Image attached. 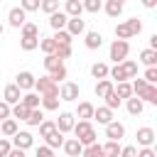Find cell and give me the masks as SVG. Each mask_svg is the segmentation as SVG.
<instances>
[{
    "instance_id": "obj_38",
    "label": "cell",
    "mask_w": 157,
    "mask_h": 157,
    "mask_svg": "<svg viewBox=\"0 0 157 157\" xmlns=\"http://www.w3.org/2000/svg\"><path fill=\"white\" fill-rule=\"evenodd\" d=\"M47 76H49V78H52V81H54V83H59V81H64V78H66V76H69V71H66V66H64V64H61V66H56V69H54V71H49V74H47Z\"/></svg>"
},
{
    "instance_id": "obj_40",
    "label": "cell",
    "mask_w": 157,
    "mask_h": 157,
    "mask_svg": "<svg viewBox=\"0 0 157 157\" xmlns=\"http://www.w3.org/2000/svg\"><path fill=\"white\" fill-rule=\"evenodd\" d=\"M125 25H128V32H130V37H135V34H140V32H142V22H140L137 17H130V20H125Z\"/></svg>"
},
{
    "instance_id": "obj_33",
    "label": "cell",
    "mask_w": 157,
    "mask_h": 157,
    "mask_svg": "<svg viewBox=\"0 0 157 157\" xmlns=\"http://www.w3.org/2000/svg\"><path fill=\"white\" fill-rule=\"evenodd\" d=\"M101 147H103V155H105V157H118L123 145H120V142H115V140H108V142H105V145H101Z\"/></svg>"
},
{
    "instance_id": "obj_46",
    "label": "cell",
    "mask_w": 157,
    "mask_h": 157,
    "mask_svg": "<svg viewBox=\"0 0 157 157\" xmlns=\"http://www.w3.org/2000/svg\"><path fill=\"white\" fill-rule=\"evenodd\" d=\"M115 39H125V42L130 39V32H128V25L125 22H118L115 25Z\"/></svg>"
},
{
    "instance_id": "obj_58",
    "label": "cell",
    "mask_w": 157,
    "mask_h": 157,
    "mask_svg": "<svg viewBox=\"0 0 157 157\" xmlns=\"http://www.w3.org/2000/svg\"><path fill=\"white\" fill-rule=\"evenodd\" d=\"M147 49H155V52H157V34L150 37V47H147Z\"/></svg>"
},
{
    "instance_id": "obj_42",
    "label": "cell",
    "mask_w": 157,
    "mask_h": 157,
    "mask_svg": "<svg viewBox=\"0 0 157 157\" xmlns=\"http://www.w3.org/2000/svg\"><path fill=\"white\" fill-rule=\"evenodd\" d=\"M20 29H22V37H39V27L34 22H25Z\"/></svg>"
},
{
    "instance_id": "obj_48",
    "label": "cell",
    "mask_w": 157,
    "mask_h": 157,
    "mask_svg": "<svg viewBox=\"0 0 157 157\" xmlns=\"http://www.w3.org/2000/svg\"><path fill=\"white\" fill-rule=\"evenodd\" d=\"M39 2H42V0H20V7H22L25 12H37V10H39Z\"/></svg>"
},
{
    "instance_id": "obj_56",
    "label": "cell",
    "mask_w": 157,
    "mask_h": 157,
    "mask_svg": "<svg viewBox=\"0 0 157 157\" xmlns=\"http://www.w3.org/2000/svg\"><path fill=\"white\" fill-rule=\"evenodd\" d=\"M142 2V7H147V10H155L157 7V0H140Z\"/></svg>"
},
{
    "instance_id": "obj_26",
    "label": "cell",
    "mask_w": 157,
    "mask_h": 157,
    "mask_svg": "<svg viewBox=\"0 0 157 157\" xmlns=\"http://www.w3.org/2000/svg\"><path fill=\"white\" fill-rule=\"evenodd\" d=\"M27 115H29V108L25 103H15L10 108V118H15V120H27Z\"/></svg>"
},
{
    "instance_id": "obj_50",
    "label": "cell",
    "mask_w": 157,
    "mask_h": 157,
    "mask_svg": "<svg viewBox=\"0 0 157 157\" xmlns=\"http://www.w3.org/2000/svg\"><path fill=\"white\" fill-rule=\"evenodd\" d=\"M54 56L61 59V61L69 59V56H71V47H56V49H54Z\"/></svg>"
},
{
    "instance_id": "obj_25",
    "label": "cell",
    "mask_w": 157,
    "mask_h": 157,
    "mask_svg": "<svg viewBox=\"0 0 157 157\" xmlns=\"http://www.w3.org/2000/svg\"><path fill=\"white\" fill-rule=\"evenodd\" d=\"M137 61L145 64V66H157V52H155V49H142Z\"/></svg>"
},
{
    "instance_id": "obj_17",
    "label": "cell",
    "mask_w": 157,
    "mask_h": 157,
    "mask_svg": "<svg viewBox=\"0 0 157 157\" xmlns=\"http://www.w3.org/2000/svg\"><path fill=\"white\" fill-rule=\"evenodd\" d=\"M61 12H64L66 17H81V12H83V5H81V0H66Z\"/></svg>"
},
{
    "instance_id": "obj_57",
    "label": "cell",
    "mask_w": 157,
    "mask_h": 157,
    "mask_svg": "<svg viewBox=\"0 0 157 157\" xmlns=\"http://www.w3.org/2000/svg\"><path fill=\"white\" fill-rule=\"evenodd\" d=\"M7 157H27V155H25V150H17V147H12Z\"/></svg>"
},
{
    "instance_id": "obj_31",
    "label": "cell",
    "mask_w": 157,
    "mask_h": 157,
    "mask_svg": "<svg viewBox=\"0 0 157 157\" xmlns=\"http://www.w3.org/2000/svg\"><path fill=\"white\" fill-rule=\"evenodd\" d=\"M120 66H123V71H125V78H137V61L125 59V61H120Z\"/></svg>"
},
{
    "instance_id": "obj_12",
    "label": "cell",
    "mask_w": 157,
    "mask_h": 157,
    "mask_svg": "<svg viewBox=\"0 0 157 157\" xmlns=\"http://www.w3.org/2000/svg\"><path fill=\"white\" fill-rule=\"evenodd\" d=\"M2 101H5L7 105H15V103H20V101H22V91H20L15 83H7V86H5V91H2Z\"/></svg>"
},
{
    "instance_id": "obj_18",
    "label": "cell",
    "mask_w": 157,
    "mask_h": 157,
    "mask_svg": "<svg viewBox=\"0 0 157 157\" xmlns=\"http://www.w3.org/2000/svg\"><path fill=\"white\" fill-rule=\"evenodd\" d=\"M93 120H98L101 125H108L113 120V110L105 105H98V108H93Z\"/></svg>"
},
{
    "instance_id": "obj_11",
    "label": "cell",
    "mask_w": 157,
    "mask_h": 157,
    "mask_svg": "<svg viewBox=\"0 0 157 157\" xmlns=\"http://www.w3.org/2000/svg\"><path fill=\"white\" fill-rule=\"evenodd\" d=\"M34 81H37V78H34L32 71H20L17 78H15V86H17L20 91H32V88H34Z\"/></svg>"
},
{
    "instance_id": "obj_54",
    "label": "cell",
    "mask_w": 157,
    "mask_h": 157,
    "mask_svg": "<svg viewBox=\"0 0 157 157\" xmlns=\"http://www.w3.org/2000/svg\"><path fill=\"white\" fill-rule=\"evenodd\" d=\"M34 157H54V150H49L47 145H42V147H37Z\"/></svg>"
},
{
    "instance_id": "obj_9",
    "label": "cell",
    "mask_w": 157,
    "mask_h": 157,
    "mask_svg": "<svg viewBox=\"0 0 157 157\" xmlns=\"http://www.w3.org/2000/svg\"><path fill=\"white\" fill-rule=\"evenodd\" d=\"M25 22H27V12H25L22 7H12V10L7 12V25H10V27L20 29Z\"/></svg>"
},
{
    "instance_id": "obj_21",
    "label": "cell",
    "mask_w": 157,
    "mask_h": 157,
    "mask_svg": "<svg viewBox=\"0 0 157 157\" xmlns=\"http://www.w3.org/2000/svg\"><path fill=\"white\" fill-rule=\"evenodd\" d=\"M64 140H66V137H64L59 130H54L52 135H47V137H44V145H47L49 150H59V147L64 145Z\"/></svg>"
},
{
    "instance_id": "obj_28",
    "label": "cell",
    "mask_w": 157,
    "mask_h": 157,
    "mask_svg": "<svg viewBox=\"0 0 157 157\" xmlns=\"http://www.w3.org/2000/svg\"><path fill=\"white\" fill-rule=\"evenodd\" d=\"M108 69H110L108 64H103V61H96V64L91 66V76H93V78H98V81H101V78H108Z\"/></svg>"
},
{
    "instance_id": "obj_39",
    "label": "cell",
    "mask_w": 157,
    "mask_h": 157,
    "mask_svg": "<svg viewBox=\"0 0 157 157\" xmlns=\"http://www.w3.org/2000/svg\"><path fill=\"white\" fill-rule=\"evenodd\" d=\"M37 128H39V137H47V135H52V132L56 130L54 120H47V118H44V120H42V123L37 125Z\"/></svg>"
},
{
    "instance_id": "obj_15",
    "label": "cell",
    "mask_w": 157,
    "mask_h": 157,
    "mask_svg": "<svg viewBox=\"0 0 157 157\" xmlns=\"http://www.w3.org/2000/svg\"><path fill=\"white\" fill-rule=\"evenodd\" d=\"M66 22H69V17H66L61 10H56V12H52V15H49V27H52L54 32L66 29Z\"/></svg>"
},
{
    "instance_id": "obj_16",
    "label": "cell",
    "mask_w": 157,
    "mask_h": 157,
    "mask_svg": "<svg viewBox=\"0 0 157 157\" xmlns=\"http://www.w3.org/2000/svg\"><path fill=\"white\" fill-rule=\"evenodd\" d=\"M93 103H88V101H81L78 103V108H76V113H74V118H78V120H91L93 118Z\"/></svg>"
},
{
    "instance_id": "obj_41",
    "label": "cell",
    "mask_w": 157,
    "mask_h": 157,
    "mask_svg": "<svg viewBox=\"0 0 157 157\" xmlns=\"http://www.w3.org/2000/svg\"><path fill=\"white\" fill-rule=\"evenodd\" d=\"M39 49H42L44 54H54L56 44H54V39H52V37H39Z\"/></svg>"
},
{
    "instance_id": "obj_24",
    "label": "cell",
    "mask_w": 157,
    "mask_h": 157,
    "mask_svg": "<svg viewBox=\"0 0 157 157\" xmlns=\"http://www.w3.org/2000/svg\"><path fill=\"white\" fill-rule=\"evenodd\" d=\"M137 98H140L142 103H150V105H157V86H152V83H150V86H147V88H145V91H142V93H140Z\"/></svg>"
},
{
    "instance_id": "obj_14",
    "label": "cell",
    "mask_w": 157,
    "mask_h": 157,
    "mask_svg": "<svg viewBox=\"0 0 157 157\" xmlns=\"http://www.w3.org/2000/svg\"><path fill=\"white\" fill-rule=\"evenodd\" d=\"M64 152H66V157H81V152H83V145L76 140V137H69V140H64Z\"/></svg>"
},
{
    "instance_id": "obj_32",
    "label": "cell",
    "mask_w": 157,
    "mask_h": 157,
    "mask_svg": "<svg viewBox=\"0 0 157 157\" xmlns=\"http://www.w3.org/2000/svg\"><path fill=\"white\" fill-rule=\"evenodd\" d=\"M42 120H44V110H42V108H32L25 123H27V125H32V128H37V125H39Z\"/></svg>"
},
{
    "instance_id": "obj_1",
    "label": "cell",
    "mask_w": 157,
    "mask_h": 157,
    "mask_svg": "<svg viewBox=\"0 0 157 157\" xmlns=\"http://www.w3.org/2000/svg\"><path fill=\"white\" fill-rule=\"evenodd\" d=\"M71 132H74V137H76L83 147L98 142V140H96L98 135H96V128L91 125V120H78V123H74V130H71Z\"/></svg>"
},
{
    "instance_id": "obj_45",
    "label": "cell",
    "mask_w": 157,
    "mask_h": 157,
    "mask_svg": "<svg viewBox=\"0 0 157 157\" xmlns=\"http://www.w3.org/2000/svg\"><path fill=\"white\" fill-rule=\"evenodd\" d=\"M150 83L145 81V78H132V83H130V88H132V96H140L145 88H147Z\"/></svg>"
},
{
    "instance_id": "obj_19",
    "label": "cell",
    "mask_w": 157,
    "mask_h": 157,
    "mask_svg": "<svg viewBox=\"0 0 157 157\" xmlns=\"http://www.w3.org/2000/svg\"><path fill=\"white\" fill-rule=\"evenodd\" d=\"M17 130H20V128H17V120H15V118H7V120H2V123H0V135H2V137H7V140H10Z\"/></svg>"
},
{
    "instance_id": "obj_36",
    "label": "cell",
    "mask_w": 157,
    "mask_h": 157,
    "mask_svg": "<svg viewBox=\"0 0 157 157\" xmlns=\"http://www.w3.org/2000/svg\"><path fill=\"white\" fill-rule=\"evenodd\" d=\"M20 47L25 52H34V49H39V37H22L20 39Z\"/></svg>"
},
{
    "instance_id": "obj_60",
    "label": "cell",
    "mask_w": 157,
    "mask_h": 157,
    "mask_svg": "<svg viewBox=\"0 0 157 157\" xmlns=\"http://www.w3.org/2000/svg\"><path fill=\"white\" fill-rule=\"evenodd\" d=\"M2 32H5V25H2V20H0V34H2Z\"/></svg>"
},
{
    "instance_id": "obj_55",
    "label": "cell",
    "mask_w": 157,
    "mask_h": 157,
    "mask_svg": "<svg viewBox=\"0 0 157 157\" xmlns=\"http://www.w3.org/2000/svg\"><path fill=\"white\" fill-rule=\"evenodd\" d=\"M137 157H157V152H155V147H140Z\"/></svg>"
},
{
    "instance_id": "obj_3",
    "label": "cell",
    "mask_w": 157,
    "mask_h": 157,
    "mask_svg": "<svg viewBox=\"0 0 157 157\" xmlns=\"http://www.w3.org/2000/svg\"><path fill=\"white\" fill-rule=\"evenodd\" d=\"M34 91L39 96H59V83H54L49 76H39L34 81Z\"/></svg>"
},
{
    "instance_id": "obj_49",
    "label": "cell",
    "mask_w": 157,
    "mask_h": 157,
    "mask_svg": "<svg viewBox=\"0 0 157 157\" xmlns=\"http://www.w3.org/2000/svg\"><path fill=\"white\" fill-rule=\"evenodd\" d=\"M142 78H145L147 83H152V86H155V83H157V66H147V71H145V76H142Z\"/></svg>"
},
{
    "instance_id": "obj_5",
    "label": "cell",
    "mask_w": 157,
    "mask_h": 157,
    "mask_svg": "<svg viewBox=\"0 0 157 157\" xmlns=\"http://www.w3.org/2000/svg\"><path fill=\"white\" fill-rule=\"evenodd\" d=\"M10 142H12V147H17V150H29V147L34 145V137H32L29 130H17V132L10 137Z\"/></svg>"
},
{
    "instance_id": "obj_29",
    "label": "cell",
    "mask_w": 157,
    "mask_h": 157,
    "mask_svg": "<svg viewBox=\"0 0 157 157\" xmlns=\"http://www.w3.org/2000/svg\"><path fill=\"white\" fill-rule=\"evenodd\" d=\"M39 101H42V96H39V93L27 91V93H22V101H20V103H25V105L32 110V108H39Z\"/></svg>"
},
{
    "instance_id": "obj_53",
    "label": "cell",
    "mask_w": 157,
    "mask_h": 157,
    "mask_svg": "<svg viewBox=\"0 0 157 157\" xmlns=\"http://www.w3.org/2000/svg\"><path fill=\"white\" fill-rule=\"evenodd\" d=\"M10 108H12V105H7L5 101H0V123L10 118Z\"/></svg>"
},
{
    "instance_id": "obj_59",
    "label": "cell",
    "mask_w": 157,
    "mask_h": 157,
    "mask_svg": "<svg viewBox=\"0 0 157 157\" xmlns=\"http://www.w3.org/2000/svg\"><path fill=\"white\" fill-rule=\"evenodd\" d=\"M108 2H118V5H125V0H108Z\"/></svg>"
},
{
    "instance_id": "obj_22",
    "label": "cell",
    "mask_w": 157,
    "mask_h": 157,
    "mask_svg": "<svg viewBox=\"0 0 157 157\" xmlns=\"http://www.w3.org/2000/svg\"><path fill=\"white\" fill-rule=\"evenodd\" d=\"M93 91H96L98 98H105V96L113 91V81H110V78H101V81H96V88H93Z\"/></svg>"
},
{
    "instance_id": "obj_20",
    "label": "cell",
    "mask_w": 157,
    "mask_h": 157,
    "mask_svg": "<svg viewBox=\"0 0 157 157\" xmlns=\"http://www.w3.org/2000/svg\"><path fill=\"white\" fill-rule=\"evenodd\" d=\"M125 108H128V113H130V115H140V113L145 110V103H142L137 96H130V98L125 101Z\"/></svg>"
},
{
    "instance_id": "obj_44",
    "label": "cell",
    "mask_w": 157,
    "mask_h": 157,
    "mask_svg": "<svg viewBox=\"0 0 157 157\" xmlns=\"http://www.w3.org/2000/svg\"><path fill=\"white\" fill-rule=\"evenodd\" d=\"M61 64H64V61H61V59H56L54 54H47V56H44V69H47V71H54V69H56V66H61Z\"/></svg>"
},
{
    "instance_id": "obj_30",
    "label": "cell",
    "mask_w": 157,
    "mask_h": 157,
    "mask_svg": "<svg viewBox=\"0 0 157 157\" xmlns=\"http://www.w3.org/2000/svg\"><path fill=\"white\" fill-rule=\"evenodd\" d=\"M39 108L42 110H59V96H42Z\"/></svg>"
},
{
    "instance_id": "obj_51",
    "label": "cell",
    "mask_w": 157,
    "mask_h": 157,
    "mask_svg": "<svg viewBox=\"0 0 157 157\" xmlns=\"http://www.w3.org/2000/svg\"><path fill=\"white\" fill-rule=\"evenodd\" d=\"M10 150H12V142H10L7 137H0V157H7Z\"/></svg>"
},
{
    "instance_id": "obj_23",
    "label": "cell",
    "mask_w": 157,
    "mask_h": 157,
    "mask_svg": "<svg viewBox=\"0 0 157 157\" xmlns=\"http://www.w3.org/2000/svg\"><path fill=\"white\" fill-rule=\"evenodd\" d=\"M113 91H115V96L123 101H128L130 96H132V88H130V81H120V83H113Z\"/></svg>"
},
{
    "instance_id": "obj_43",
    "label": "cell",
    "mask_w": 157,
    "mask_h": 157,
    "mask_svg": "<svg viewBox=\"0 0 157 157\" xmlns=\"http://www.w3.org/2000/svg\"><path fill=\"white\" fill-rule=\"evenodd\" d=\"M39 10L47 12V15H52V12L59 10V0H42V2H39Z\"/></svg>"
},
{
    "instance_id": "obj_10",
    "label": "cell",
    "mask_w": 157,
    "mask_h": 157,
    "mask_svg": "<svg viewBox=\"0 0 157 157\" xmlns=\"http://www.w3.org/2000/svg\"><path fill=\"white\" fill-rule=\"evenodd\" d=\"M83 42H86V49L96 52V49L103 47V34L96 32V29H88V32H83Z\"/></svg>"
},
{
    "instance_id": "obj_4",
    "label": "cell",
    "mask_w": 157,
    "mask_h": 157,
    "mask_svg": "<svg viewBox=\"0 0 157 157\" xmlns=\"http://www.w3.org/2000/svg\"><path fill=\"white\" fill-rule=\"evenodd\" d=\"M78 96H81L78 83H74V81H61V86H59V101L71 103V101H78Z\"/></svg>"
},
{
    "instance_id": "obj_13",
    "label": "cell",
    "mask_w": 157,
    "mask_h": 157,
    "mask_svg": "<svg viewBox=\"0 0 157 157\" xmlns=\"http://www.w3.org/2000/svg\"><path fill=\"white\" fill-rule=\"evenodd\" d=\"M66 32H69L71 37L83 34V32H86V20H81V17H69V22H66Z\"/></svg>"
},
{
    "instance_id": "obj_6",
    "label": "cell",
    "mask_w": 157,
    "mask_h": 157,
    "mask_svg": "<svg viewBox=\"0 0 157 157\" xmlns=\"http://www.w3.org/2000/svg\"><path fill=\"white\" fill-rule=\"evenodd\" d=\"M74 123H76V118H74V113H69V110H61L59 118L54 120V125H56V130H59L61 135L71 132V130H74Z\"/></svg>"
},
{
    "instance_id": "obj_35",
    "label": "cell",
    "mask_w": 157,
    "mask_h": 157,
    "mask_svg": "<svg viewBox=\"0 0 157 157\" xmlns=\"http://www.w3.org/2000/svg\"><path fill=\"white\" fill-rule=\"evenodd\" d=\"M81 5H83V12H91V15L103 10V0H81Z\"/></svg>"
},
{
    "instance_id": "obj_34",
    "label": "cell",
    "mask_w": 157,
    "mask_h": 157,
    "mask_svg": "<svg viewBox=\"0 0 157 157\" xmlns=\"http://www.w3.org/2000/svg\"><path fill=\"white\" fill-rule=\"evenodd\" d=\"M103 10H105V15L113 17V20L123 15V5H118V2H108V0H105V2H103Z\"/></svg>"
},
{
    "instance_id": "obj_52",
    "label": "cell",
    "mask_w": 157,
    "mask_h": 157,
    "mask_svg": "<svg viewBox=\"0 0 157 157\" xmlns=\"http://www.w3.org/2000/svg\"><path fill=\"white\" fill-rule=\"evenodd\" d=\"M118 157H137V147L135 145H125V147H120Z\"/></svg>"
},
{
    "instance_id": "obj_8",
    "label": "cell",
    "mask_w": 157,
    "mask_h": 157,
    "mask_svg": "<svg viewBox=\"0 0 157 157\" xmlns=\"http://www.w3.org/2000/svg\"><path fill=\"white\" fill-rule=\"evenodd\" d=\"M105 137H108V140L120 142V140L125 137V125H123V123H118V120H110V123L105 125Z\"/></svg>"
},
{
    "instance_id": "obj_47",
    "label": "cell",
    "mask_w": 157,
    "mask_h": 157,
    "mask_svg": "<svg viewBox=\"0 0 157 157\" xmlns=\"http://www.w3.org/2000/svg\"><path fill=\"white\" fill-rule=\"evenodd\" d=\"M103 101H105V108H110V110H115V108H120V98L115 96V91H110V93H108V96H105Z\"/></svg>"
},
{
    "instance_id": "obj_27",
    "label": "cell",
    "mask_w": 157,
    "mask_h": 157,
    "mask_svg": "<svg viewBox=\"0 0 157 157\" xmlns=\"http://www.w3.org/2000/svg\"><path fill=\"white\" fill-rule=\"evenodd\" d=\"M52 39H54V44H56V47H71V39H74V37H71L66 29H59V32H54V37H52Z\"/></svg>"
},
{
    "instance_id": "obj_7",
    "label": "cell",
    "mask_w": 157,
    "mask_h": 157,
    "mask_svg": "<svg viewBox=\"0 0 157 157\" xmlns=\"http://www.w3.org/2000/svg\"><path fill=\"white\" fill-rule=\"evenodd\" d=\"M135 137H137V145L140 147H152L155 145V140H157V135H155V130L152 128H137V132H135Z\"/></svg>"
},
{
    "instance_id": "obj_37",
    "label": "cell",
    "mask_w": 157,
    "mask_h": 157,
    "mask_svg": "<svg viewBox=\"0 0 157 157\" xmlns=\"http://www.w3.org/2000/svg\"><path fill=\"white\" fill-rule=\"evenodd\" d=\"M81 157H105V155H103V147H101L98 142H93V145H88V147H83V152H81Z\"/></svg>"
},
{
    "instance_id": "obj_2",
    "label": "cell",
    "mask_w": 157,
    "mask_h": 157,
    "mask_svg": "<svg viewBox=\"0 0 157 157\" xmlns=\"http://www.w3.org/2000/svg\"><path fill=\"white\" fill-rule=\"evenodd\" d=\"M128 52H130V44H128L125 39H115V42L110 44V49H108V59H110L113 64H120V61L128 59Z\"/></svg>"
}]
</instances>
